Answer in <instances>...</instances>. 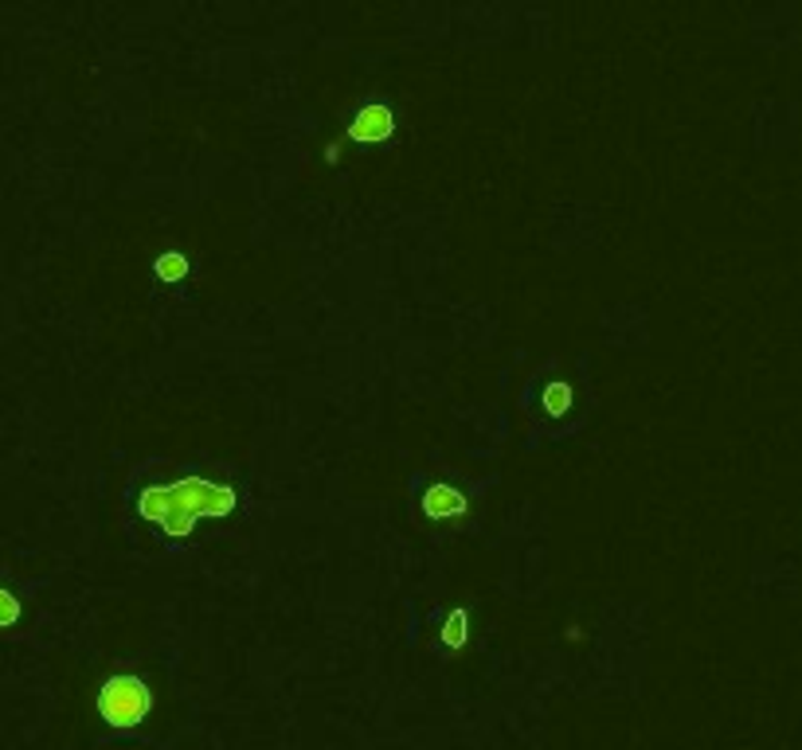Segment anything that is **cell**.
<instances>
[{
    "instance_id": "obj_1",
    "label": "cell",
    "mask_w": 802,
    "mask_h": 750,
    "mask_svg": "<svg viewBox=\"0 0 802 750\" xmlns=\"http://www.w3.org/2000/svg\"><path fill=\"white\" fill-rule=\"evenodd\" d=\"M235 508H239V493L231 485H220V481L208 478H180L168 481V485H149L137 497V512L173 539L192 536L196 520H224L231 517Z\"/></svg>"
},
{
    "instance_id": "obj_2",
    "label": "cell",
    "mask_w": 802,
    "mask_h": 750,
    "mask_svg": "<svg viewBox=\"0 0 802 750\" xmlns=\"http://www.w3.org/2000/svg\"><path fill=\"white\" fill-rule=\"evenodd\" d=\"M153 712V688L141 676H110L98 688V715L110 727H137Z\"/></svg>"
},
{
    "instance_id": "obj_3",
    "label": "cell",
    "mask_w": 802,
    "mask_h": 750,
    "mask_svg": "<svg viewBox=\"0 0 802 750\" xmlns=\"http://www.w3.org/2000/svg\"><path fill=\"white\" fill-rule=\"evenodd\" d=\"M391 134H396V114L384 102H368L349 126V137L356 145H384Z\"/></svg>"
},
{
    "instance_id": "obj_4",
    "label": "cell",
    "mask_w": 802,
    "mask_h": 750,
    "mask_svg": "<svg viewBox=\"0 0 802 750\" xmlns=\"http://www.w3.org/2000/svg\"><path fill=\"white\" fill-rule=\"evenodd\" d=\"M466 508H469L466 493L454 485H430L427 497H423V512H427L430 520H454V517H462Z\"/></svg>"
},
{
    "instance_id": "obj_5",
    "label": "cell",
    "mask_w": 802,
    "mask_h": 750,
    "mask_svg": "<svg viewBox=\"0 0 802 750\" xmlns=\"http://www.w3.org/2000/svg\"><path fill=\"white\" fill-rule=\"evenodd\" d=\"M153 274L161 282H185L188 278V258L185 251H165L153 258Z\"/></svg>"
},
{
    "instance_id": "obj_6",
    "label": "cell",
    "mask_w": 802,
    "mask_h": 750,
    "mask_svg": "<svg viewBox=\"0 0 802 750\" xmlns=\"http://www.w3.org/2000/svg\"><path fill=\"white\" fill-rule=\"evenodd\" d=\"M439 637H442V645H447V649H466V641H469L466 610H450L447 622H442V630H439Z\"/></svg>"
},
{
    "instance_id": "obj_7",
    "label": "cell",
    "mask_w": 802,
    "mask_h": 750,
    "mask_svg": "<svg viewBox=\"0 0 802 750\" xmlns=\"http://www.w3.org/2000/svg\"><path fill=\"white\" fill-rule=\"evenodd\" d=\"M567 407H572V387H567V383H560V380H552L544 387V410H548V415H564Z\"/></svg>"
},
{
    "instance_id": "obj_8",
    "label": "cell",
    "mask_w": 802,
    "mask_h": 750,
    "mask_svg": "<svg viewBox=\"0 0 802 750\" xmlns=\"http://www.w3.org/2000/svg\"><path fill=\"white\" fill-rule=\"evenodd\" d=\"M16 618H20V602H16V595H12V590H4V586H0V630H9V625H16Z\"/></svg>"
}]
</instances>
